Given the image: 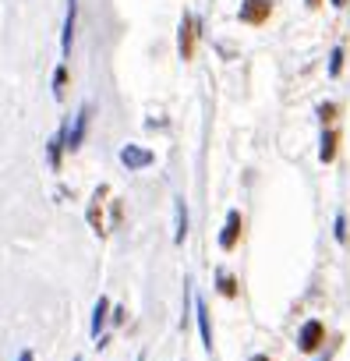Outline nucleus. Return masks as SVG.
Instances as JSON below:
<instances>
[{"label":"nucleus","mask_w":350,"mask_h":361,"mask_svg":"<svg viewBox=\"0 0 350 361\" xmlns=\"http://www.w3.org/2000/svg\"><path fill=\"white\" fill-rule=\"evenodd\" d=\"M325 343V326L318 322V319H308L304 326H301V336H297V347L304 350V354H315L318 347Z\"/></svg>","instance_id":"f257e3e1"},{"label":"nucleus","mask_w":350,"mask_h":361,"mask_svg":"<svg viewBox=\"0 0 350 361\" xmlns=\"http://www.w3.org/2000/svg\"><path fill=\"white\" fill-rule=\"evenodd\" d=\"M273 15V0H241V22L244 25H265Z\"/></svg>","instance_id":"f03ea898"},{"label":"nucleus","mask_w":350,"mask_h":361,"mask_svg":"<svg viewBox=\"0 0 350 361\" xmlns=\"http://www.w3.org/2000/svg\"><path fill=\"white\" fill-rule=\"evenodd\" d=\"M106 195H110V188L99 185L96 195H92V202H89V227H92L99 238H106V224H103V202H106Z\"/></svg>","instance_id":"7ed1b4c3"},{"label":"nucleus","mask_w":350,"mask_h":361,"mask_svg":"<svg viewBox=\"0 0 350 361\" xmlns=\"http://www.w3.org/2000/svg\"><path fill=\"white\" fill-rule=\"evenodd\" d=\"M241 227H244L241 213L230 209V213H227V224H223V234H220V248H223V252H234V248H237V241H241Z\"/></svg>","instance_id":"20e7f679"},{"label":"nucleus","mask_w":350,"mask_h":361,"mask_svg":"<svg viewBox=\"0 0 350 361\" xmlns=\"http://www.w3.org/2000/svg\"><path fill=\"white\" fill-rule=\"evenodd\" d=\"M195 39H199V22H195V15H185L181 18V57L185 61L195 57Z\"/></svg>","instance_id":"39448f33"},{"label":"nucleus","mask_w":350,"mask_h":361,"mask_svg":"<svg viewBox=\"0 0 350 361\" xmlns=\"http://www.w3.org/2000/svg\"><path fill=\"white\" fill-rule=\"evenodd\" d=\"M85 131H89V106H82V110L75 114V128L68 131V149H71V152H78V149H82Z\"/></svg>","instance_id":"423d86ee"},{"label":"nucleus","mask_w":350,"mask_h":361,"mask_svg":"<svg viewBox=\"0 0 350 361\" xmlns=\"http://www.w3.org/2000/svg\"><path fill=\"white\" fill-rule=\"evenodd\" d=\"M120 163H124L127 170H142V166L152 163V152L142 149V145H124V149H120Z\"/></svg>","instance_id":"0eeeda50"},{"label":"nucleus","mask_w":350,"mask_h":361,"mask_svg":"<svg viewBox=\"0 0 350 361\" xmlns=\"http://www.w3.org/2000/svg\"><path fill=\"white\" fill-rule=\"evenodd\" d=\"M68 131H71V128L61 124L57 135L50 138V166H54V170H61V159H64V149H68Z\"/></svg>","instance_id":"6e6552de"},{"label":"nucleus","mask_w":350,"mask_h":361,"mask_svg":"<svg viewBox=\"0 0 350 361\" xmlns=\"http://www.w3.org/2000/svg\"><path fill=\"white\" fill-rule=\"evenodd\" d=\"M75 18H78V0H68V18H64V32H61V50H64V57L71 54V39H75Z\"/></svg>","instance_id":"1a4fd4ad"},{"label":"nucleus","mask_w":350,"mask_h":361,"mask_svg":"<svg viewBox=\"0 0 350 361\" xmlns=\"http://www.w3.org/2000/svg\"><path fill=\"white\" fill-rule=\"evenodd\" d=\"M195 315H199V333H202V347H206V350H213V322H209V308H206V301H202V298L195 301Z\"/></svg>","instance_id":"9d476101"},{"label":"nucleus","mask_w":350,"mask_h":361,"mask_svg":"<svg viewBox=\"0 0 350 361\" xmlns=\"http://www.w3.org/2000/svg\"><path fill=\"white\" fill-rule=\"evenodd\" d=\"M173 213H177V224H173V241L185 245V238H188V206H185V199H173Z\"/></svg>","instance_id":"9b49d317"},{"label":"nucleus","mask_w":350,"mask_h":361,"mask_svg":"<svg viewBox=\"0 0 350 361\" xmlns=\"http://www.w3.org/2000/svg\"><path fill=\"white\" fill-rule=\"evenodd\" d=\"M336 149H339V131H336V128H325V135H322V149H318V159H322V163H332V159H336Z\"/></svg>","instance_id":"f8f14e48"},{"label":"nucleus","mask_w":350,"mask_h":361,"mask_svg":"<svg viewBox=\"0 0 350 361\" xmlns=\"http://www.w3.org/2000/svg\"><path fill=\"white\" fill-rule=\"evenodd\" d=\"M106 315H110V301H106V298H99V301H96V308H92V326H89V329H92V336H99V333H103Z\"/></svg>","instance_id":"ddd939ff"},{"label":"nucleus","mask_w":350,"mask_h":361,"mask_svg":"<svg viewBox=\"0 0 350 361\" xmlns=\"http://www.w3.org/2000/svg\"><path fill=\"white\" fill-rule=\"evenodd\" d=\"M216 290H220L223 298H237V280H234L230 273L220 269V273H216Z\"/></svg>","instance_id":"4468645a"},{"label":"nucleus","mask_w":350,"mask_h":361,"mask_svg":"<svg viewBox=\"0 0 350 361\" xmlns=\"http://www.w3.org/2000/svg\"><path fill=\"white\" fill-rule=\"evenodd\" d=\"M336 114H339V106H336V103H322V106H318V121H322L325 128H332Z\"/></svg>","instance_id":"2eb2a0df"},{"label":"nucleus","mask_w":350,"mask_h":361,"mask_svg":"<svg viewBox=\"0 0 350 361\" xmlns=\"http://www.w3.org/2000/svg\"><path fill=\"white\" fill-rule=\"evenodd\" d=\"M64 85H68V68L61 64V68L54 71V92H57V99L64 96Z\"/></svg>","instance_id":"dca6fc26"},{"label":"nucleus","mask_w":350,"mask_h":361,"mask_svg":"<svg viewBox=\"0 0 350 361\" xmlns=\"http://www.w3.org/2000/svg\"><path fill=\"white\" fill-rule=\"evenodd\" d=\"M339 71H343V47H336V50H332V57H329V75L336 78Z\"/></svg>","instance_id":"f3484780"},{"label":"nucleus","mask_w":350,"mask_h":361,"mask_svg":"<svg viewBox=\"0 0 350 361\" xmlns=\"http://www.w3.org/2000/svg\"><path fill=\"white\" fill-rule=\"evenodd\" d=\"M336 241H339V245H346V216H343V213L336 216Z\"/></svg>","instance_id":"a211bd4d"},{"label":"nucleus","mask_w":350,"mask_h":361,"mask_svg":"<svg viewBox=\"0 0 350 361\" xmlns=\"http://www.w3.org/2000/svg\"><path fill=\"white\" fill-rule=\"evenodd\" d=\"M18 361H32V350H22V354H18Z\"/></svg>","instance_id":"6ab92c4d"},{"label":"nucleus","mask_w":350,"mask_h":361,"mask_svg":"<svg viewBox=\"0 0 350 361\" xmlns=\"http://www.w3.org/2000/svg\"><path fill=\"white\" fill-rule=\"evenodd\" d=\"M329 4H332V8H346V0H329Z\"/></svg>","instance_id":"aec40b11"},{"label":"nucleus","mask_w":350,"mask_h":361,"mask_svg":"<svg viewBox=\"0 0 350 361\" xmlns=\"http://www.w3.org/2000/svg\"><path fill=\"white\" fill-rule=\"evenodd\" d=\"M308 8L315 11V8H322V0H308Z\"/></svg>","instance_id":"412c9836"},{"label":"nucleus","mask_w":350,"mask_h":361,"mask_svg":"<svg viewBox=\"0 0 350 361\" xmlns=\"http://www.w3.org/2000/svg\"><path fill=\"white\" fill-rule=\"evenodd\" d=\"M251 361H273V357H265V354H255V357H251Z\"/></svg>","instance_id":"4be33fe9"},{"label":"nucleus","mask_w":350,"mask_h":361,"mask_svg":"<svg viewBox=\"0 0 350 361\" xmlns=\"http://www.w3.org/2000/svg\"><path fill=\"white\" fill-rule=\"evenodd\" d=\"M138 361H145V354H138Z\"/></svg>","instance_id":"5701e85b"},{"label":"nucleus","mask_w":350,"mask_h":361,"mask_svg":"<svg viewBox=\"0 0 350 361\" xmlns=\"http://www.w3.org/2000/svg\"><path fill=\"white\" fill-rule=\"evenodd\" d=\"M322 361H329V357H322Z\"/></svg>","instance_id":"b1692460"}]
</instances>
